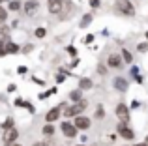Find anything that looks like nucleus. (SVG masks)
Listing matches in <instances>:
<instances>
[{
  "mask_svg": "<svg viewBox=\"0 0 148 146\" xmlns=\"http://www.w3.org/2000/svg\"><path fill=\"white\" fill-rule=\"evenodd\" d=\"M122 60H124V62H127V64L133 62V56H131V53L127 51V49H124V51H122Z\"/></svg>",
  "mask_w": 148,
  "mask_h": 146,
  "instance_id": "15",
  "label": "nucleus"
},
{
  "mask_svg": "<svg viewBox=\"0 0 148 146\" xmlns=\"http://www.w3.org/2000/svg\"><path fill=\"white\" fill-rule=\"evenodd\" d=\"M135 146H148V144H145V143H143V144H135Z\"/></svg>",
  "mask_w": 148,
  "mask_h": 146,
  "instance_id": "29",
  "label": "nucleus"
},
{
  "mask_svg": "<svg viewBox=\"0 0 148 146\" xmlns=\"http://www.w3.org/2000/svg\"><path fill=\"white\" fill-rule=\"evenodd\" d=\"M34 146H45V143H36Z\"/></svg>",
  "mask_w": 148,
  "mask_h": 146,
  "instance_id": "28",
  "label": "nucleus"
},
{
  "mask_svg": "<svg viewBox=\"0 0 148 146\" xmlns=\"http://www.w3.org/2000/svg\"><path fill=\"white\" fill-rule=\"evenodd\" d=\"M62 6H64V0H49V11L51 13H60Z\"/></svg>",
  "mask_w": 148,
  "mask_h": 146,
  "instance_id": "9",
  "label": "nucleus"
},
{
  "mask_svg": "<svg viewBox=\"0 0 148 146\" xmlns=\"http://www.w3.org/2000/svg\"><path fill=\"white\" fill-rule=\"evenodd\" d=\"M13 146H21V144H13Z\"/></svg>",
  "mask_w": 148,
  "mask_h": 146,
  "instance_id": "30",
  "label": "nucleus"
},
{
  "mask_svg": "<svg viewBox=\"0 0 148 146\" xmlns=\"http://www.w3.org/2000/svg\"><path fill=\"white\" fill-rule=\"evenodd\" d=\"M84 41H86V43H90V41H94V36H86V40H84Z\"/></svg>",
  "mask_w": 148,
  "mask_h": 146,
  "instance_id": "26",
  "label": "nucleus"
},
{
  "mask_svg": "<svg viewBox=\"0 0 148 146\" xmlns=\"http://www.w3.org/2000/svg\"><path fill=\"white\" fill-rule=\"evenodd\" d=\"M90 23H92V13H88V15H84V17L81 19V28H86Z\"/></svg>",
  "mask_w": 148,
  "mask_h": 146,
  "instance_id": "14",
  "label": "nucleus"
},
{
  "mask_svg": "<svg viewBox=\"0 0 148 146\" xmlns=\"http://www.w3.org/2000/svg\"><path fill=\"white\" fill-rule=\"evenodd\" d=\"M116 116H118L122 122H127L130 120V109H127L124 103H120V105L116 107Z\"/></svg>",
  "mask_w": 148,
  "mask_h": 146,
  "instance_id": "3",
  "label": "nucleus"
},
{
  "mask_svg": "<svg viewBox=\"0 0 148 146\" xmlns=\"http://www.w3.org/2000/svg\"><path fill=\"white\" fill-rule=\"evenodd\" d=\"M118 133H120V135L124 137V139H127V141H131V139H133V135H135V133L131 131V129L127 128V126L124 124V122H122V124L118 126Z\"/></svg>",
  "mask_w": 148,
  "mask_h": 146,
  "instance_id": "8",
  "label": "nucleus"
},
{
  "mask_svg": "<svg viewBox=\"0 0 148 146\" xmlns=\"http://www.w3.org/2000/svg\"><path fill=\"white\" fill-rule=\"evenodd\" d=\"M2 2H4V0H0V4H2Z\"/></svg>",
  "mask_w": 148,
  "mask_h": 146,
  "instance_id": "31",
  "label": "nucleus"
},
{
  "mask_svg": "<svg viewBox=\"0 0 148 146\" xmlns=\"http://www.w3.org/2000/svg\"><path fill=\"white\" fill-rule=\"evenodd\" d=\"M45 34H47V32H45V28H38L36 30V38H43Z\"/></svg>",
  "mask_w": 148,
  "mask_h": 146,
  "instance_id": "22",
  "label": "nucleus"
},
{
  "mask_svg": "<svg viewBox=\"0 0 148 146\" xmlns=\"http://www.w3.org/2000/svg\"><path fill=\"white\" fill-rule=\"evenodd\" d=\"M11 126H13V118H8V120L2 124V129H10Z\"/></svg>",
  "mask_w": 148,
  "mask_h": 146,
  "instance_id": "21",
  "label": "nucleus"
},
{
  "mask_svg": "<svg viewBox=\"0 0 148 146\" xmlns=\"http://www.w3.org/2000/svg\"><path fill=\"white\" fill-rule=\"evenodd\" d=\"M139 51H141V53H146L148 51V43H141V45H139Z\"/></svg>",
  "mask_w": 148,
  "mask_h": 146,
  "instance_id": "23",
  "label": "nucleus"
},
{
  "mask_svg": "<svg viewBox=\"0 0 148 146\" xmlns=\"http://www.w3.org/2000/svg\"><path fill=\"white\" fill-rule=\"evenodd\" d=\"M19 8H21V2H19V0H11L10 2V10L11 11H17Z\"/></svg>",
  "mask_w": 148,
  "mask_h": 146,
  "instance_id": "18",
  "label": "nucleus"
},
{
  "mask_svg": "<svg viewBox=\"0 0 148 146\" xmlns=\"http://www.w3.org/2000/svg\"><path fill=\"white\" fill-rule=\"evenodd\" d=\"M116 10L120 11V13H124V15H135V8H133V4L130 2V0H116Z\"/></svg>",
  "mask_w": 148,
  "mask_h": 146,
  "instance_id": "1",
  "label": "nucleus"
},
{
  "mask_svg": "<svg viewBox=\"0 0 148 146\" xmlns=\"http://www.w3.org/2000/svg\"><path fill=\"white\" fill-rule=\"evenodd\" d=\"M58 116H60V109H58V107H54V109H51L49 113H47V116H45V120H47L49 124H51V122H54V120H56Z\"/></svg>",
  "mask_w": 148,
  "mask_h": 146,
  "instance_id": "12",
  "label": "nucleus"
},
{
  "mask_svg": "<svg viewBox=\"0 0 148 146\" xmlns=\"http://www.w3.org/2000/svg\"><path fill=\"white\" fill-rule=\"evenodd\" d=\"M6 19H8V11L4 10L2 6H0V23H4V21H6Z\"/></svg>",
  "mask_w": 148,
  "mask_h": 146,
  "instance_id": "20",
  "label": "nucleus"
},
{
  "mask_svg": "<svg viewBox=\"0 0 148 146\" xmlns=\"http://www.w3.org/2000/svg\"><path fill=\"white\" fill-rule=\"evenodd\" d=\"M79 88H81V90H90V88H92V81L90 79H81Z\"/></svg>",
  "mask_w": 148,
  "mask_h": 146,
  "instance_id": "13",
  "label": "nucleus"
},
{
  "mask_svg": "<svg viewBox=\"0 0 148 146\" xmlns=\"http://www.w3.org/2000/svg\"><path fill=\"white\" fill-rule=\"evenodd\" d=\"M73 126H75L77 129H88V128H90V118H86V116H77Z\"/></svg>",
  "mask_w": 148,
  "mask_h": 146,
  "instance_id": "7",
  "label": "nucleus"
},
{
  "mask_svg": "<svg viewBox=\"0 0 148 146\" xmlns=\"http://www.w3.org/2000/svg\"><path fill=\"white\" fill-rule=\"evenodd\" d=\"M38 10H40V4H38V0H28V2L25 4V13H26V15H36Z\"/></svg>",
  "mask_w": 148,
  "mask_h": 146,
  "instance_id": "5",
  "label": "nucleus"
},
{
  "mask_svg": "<svg viewBox=\"0 0 148 146\" xmlns=\"http://www.w3.org/2000/svg\"><path fill=\"white\" fill-rule=\"evenodd\" d=\"M86 109V101H84V99H81L79 103H75V105H71V107H68V109H66V116H79L81 113H83V111Z\"/></svg>",
  "mask_w": 148,
  "mask_h": 146,
  "instance_id": "2",
  "label": "nucleus"
},
{
  "mask_svg": "<svg viewBox=\"0 0 148 146\" xmlns=\"http://www.w3.org/2000/svg\"><path fill=\"white\" fill-rule=\"evenodd\" d=\"M62 133H64L66 137H69V139H71V137L77 135V128H75L73 124H68V122H64V124H62Z\"/></svg>",
  "mask_w": 148,
  "mask_h": 146,
  "instance_id": "6",
  "label": "nucleus"
},
{
  "mask_svg": "<svg viewBox=\"0 0 148 146\" xmlns=\"http://www.w3.org/2000/svg\"><path fill=\"white\" fill-rule=\"evenodd\" d=\"M79 146H83V144H79Z\"/></svg>",
  "mask_w": 148,
  "mask_h": 146,
  "instance_id": "32",
  "label": "nucleus"
},
{
  "mask_svg": "<svg viewBox=\"0 0 148 146\" xmlns=\"http://www.w3.org/2000/svg\"><path fill=\"white\" fill-rule=\"evenodd\" d=\"M90 6L92 8H99V0H90Z\"/></svg>",
  "mask_w": 148,
  "mask_h": 146,
  "instance_id": "25",
  "label": "nucleus"
},
{
  "mask_svg": "<svg viewBox=\"0 0 148 146\" xmlns=\"http://www.w3.org/2000/svg\"><path fill=\"white\" fill-rule=\"evenodd\" d=\"M43 135H47V137L54 135V128H53L51 124H45V128H43Z\"/></svg>",
  "mask_w": 148,
  "mask_h": 146,
  "instance_id": "16",
  "label": "nucleus"
},
{
  "mask_svg": "<svg viewBox=\"0 0 148 146\" xmlns=\"http://www.w3.org/2000/svg\"><path fill=\"white\" fill-rule=\"evenodd\" d=\"M69 98H71L73 101H81V90H73L71 94H69Z\"/></svg>",
  "mask_w": 148,
  "mask_h": 146,
  "instance_id": "19",
  "label": "nucleus"
},
{
  "mask_svg": "<svg viewBox=\"0 0 148 146\" xmlns=\"http://www.w3.org/2000/svg\"><path fill=\"white\" fill-rule=\"evenodd\" d=\"M96 118H103V109L98 107V111H96Z\"/></svg>",
  "mask_w": 148,
  "mask_h": 146,
  "instance_id": "24",
  "label": "nucleus"
},
{
  "mask_svg": "<svg viewBox=\"0 0 148 146\" xmlns=\"http://www.w3.org/2000/svg\"><path fill=\"white\" fill-rule=\"evenodd\" d=\"M107 64H109V68H114V70H118L120 66H122V58H120L118 55H111L107 58Z\"/></svg>",
  "mask_w": 148,
  "mask_h": 146,
  "instance_id": "10",
  "label": "nucleus"
},
{
  "mask_svg": "<svg viewBox=\"0 0 148 146\" xmlns=\"http://www.w3.org/2000/svg\"><path fill=\"white\" fill-rule=\"evenodd\" d=\"M17 137H19L17 129H13V128L6 129V133H4V144H11L13 141H17Z\"/></svg>",
  "mask_w": 148,
  "mask_h": 146,
  "instance_id": "4",
  "label": "nucleus"
},
{
  "mask_svg": "<svg viewBox=\"0 0 148 146\" xmlns=\"http://www.w3.org/2000/svg\"><path fill=\"white\" fill-rule=\"evenodd\" d=\"M114 88H116V90H120V92L127 90V81L122 79V77H116V79H114Z\"/></svg>",
  "mask_w": 148,
  "mask_h": 146,
  "instance_id": "11",
  "label": "nucleus"
},
{
  "mask_svg": "<svg viewBox=\"0 0 148 146\" xmlns=\"http://www.w3.org/2000/svg\"><path fill=\"white\" fill-rule=\"evenodd\" d=\"M4 49H6V53H17L19 51V47L15 43H6V47H4Z\"/></svg>",
  "mask_w": 148,
  "mask_h": 146,
  "instance_id": "17",
  "label": "nucleus"
},
{
  "mask_svg": "<svg viewBox=\"0 0 148 146\" xmlns=\"http://www.w3.org/2000/svg\"><path fill=\"white\" fill-rule=\"evenodd\" d=\"M6 55V49H0V56H4Z\"/></svg>",
  "mask_w": 148,
  "mask_h": 146,
  "instance_id": "27",
  "label": "nucleus"
}]
</instances>
